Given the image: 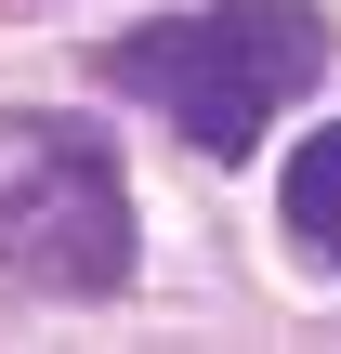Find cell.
Returning a JSON list of instances; mask_svg holds the SVG:
<instances>
[{
	"label": "cell",
	"instance_id": "6da1fadb",
	"mask_svg": "<svg viewBox=\"0 0 341 354\" xmlns=\"http://www.w3.org/2000/svg\"><path fill=\"white\" fill-rule=\"evenodd\" d=\"M315 66H329V13L315 0H210V13H171V26H131V39H105L92 53V79L105 92H131V105H158L197 158H263V131L315 92Z\"/></svg>",
	"mask_w": 341,
	"mask_h": 354
},
{
	"label": "cell",
	"instance_id": "7a4b0ae2",
	"mask_svg": "<svg viewBox=\"0 0 341 354\" xmlns=\"http://www.w3.org/2000/svg\"><path fill=\"white\" fill-rule=\"evenodd\" d=\"M0 263L66 289V302H118L131 289V184H118L105 131L0 118Z\"/></svg>",
	"mask_w": 341,
	"mask_h": 354
},
{
	"label": "cell",
	"instance_id": "3957f363",
	"mask_svg": "<svg viewBox=\"0 0 341 354\" xmlns=\"http://www.w3.org/2000/svg\"><path fill=\"white\" fill-rule=\"evenodd\" d=\"M276 210H289V236H302V250H315V263L341 276V118L315 131V145H302V158H289V184H276Z\"/></svg>",
	"mask_w": 341,
	"mask_h": 354
}]
</instances>
